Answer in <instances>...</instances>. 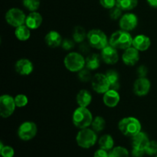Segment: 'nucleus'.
<instances>
[{"label":"nucleus","mask_w":157,"mask_h":157,"mask_svg":"<svg viewBox=\"0 0 157 157\" xmlns=\"http://www.w3.org/2000/svg\"><path fill=\"white\" fill-rule=\"evenodd\" d=\"M120 101H121V97L117 90L110 89L107 90L106 93L104 94L103 96V102L107 107H115L118 105Z\"/></svg>","instance_id":"obj_16"},{"label":"nucleus","mask_w":157,"mask_h":157,"mask_svg":"<svg viewBox=\"0 0 157 157\" xmlns=\"http://www.w3.org/2000/svg\"><path fill=\"white\" fill-rule=\"evenodd\" d=\"M26 15L25 12L18 8H12L9 9L6 14V21L12 27H18L25 23Z\"/></svg>","instance_id":"obj_7"},{"label":"nucleus","mask_w":157,"mask_h":157,"mask_svg":"<svg viewBox=\"0 0 157 157\" xmlns=\"http://www.w3.org/2000/svg\"><path fill=\"white\" fill-rule=\"evenodd\" d=\"M16 104L15 98L11 95L3 94L0 97V115L2 118H8L13 114Z\"/></svg>","instance_id":"obj_8"},{"label":"nucleus","mask_w":157,"mask_h":157,"mask_svg":"<svg viewBox=\"0 0 157 157\" xmlns=\"http://www.w3.org/2000/svg\"><path fill=\"white\" fill-rule=\"evenodd\" d=\"M133 38L129 32L121 29L112 34L109 39V44L117 49L126 50L133 46Z\"/></svg>","instance_id":"obj_1"},{"label":"nucleus","mask_w":157,"mask_h":157,"mask_svg":"<svg viewBox=\"0 0 157 157\" xmlns=\"http://www.w3.org/2000/svg\"><path fill=\"white\" fill-rule=\"evenodd\" d=\"M31 29L26 25H22L15 28V35L19 41H25L29 40L31 37Z\"/></svg>","instance_id":"obj_22"},{"label":"nucleus","mask_w":157,"mask_h":157,"mask_svg":"<svg viewBox=\"0 0 157 157\" xmlns=\"http://www.w3.org/2000/svg\"><path fill=\"white\" fill-rule=\"evenodd\" d=\"M98 144L100 146V148L108 151V150H111L113 149L114 141L110 135L104 134L99 139Z\"/></svg>","instance_id":"obj_25"},{"label":"nucleus","mask_w":157,"mask_h":157,"mask_svg":"<svg viewBox=\"0 0 157 157\" xmlns=\"http://www.w3.org/2000/svg\"><path fill=\"white\" fill-rule=\"evenodd\" d=\"M64 64L71 72H79L86 66V59L78 52H70L64 59Z\"/></svg>","instance_id":"obj_4"},{"label":"nucleus","mask_w":157,"mask_h":157,"mask_svg":"<svg viewBox=\"0 0 157 157\" xmlns=\"http://www.w3.org/2000/svg\"><path fill=\"white\" fill-rule=\"evenodd\" d=\"M138 5V0H117V6L123 11H130L135 9Z\"/></svg>","instance_id":"obj_27"},{"label":"nucleus","mask_w":157,"mask_h":157,"mask_svg":"<svg viewBox=\"0 0 157 157\" xmlns=\"http://www.w3.org/2000/svg\"><path fill=\"white\" fill-rule=\"evenodd\" d=\"M93 120L91 112L87 107H78V108L75 109L72 116L74 125L80 130L87 128L91 126Z\"/></svg>","instance_id":"obj_2"},{"label":"nucleus","mask_w":157,"mask_h":157,"mask_svg":"<svg viewBox=\"0 0 157 157\" xmlns=\"http://www.w3.org/2000/svg\"><path fill=\"white\" fill-rule=\"evenodd\" d=\"M91 46L88 44H85V43H81V45L79 46V50L81 53H88L90 51V48Z\"/></svg>","instance_id":"obj_41"},{"label":"nucleus","mask_w":157,"mask_h":157,"mask_svg":"<svg viewBox=\"0 0 157 157\" xmlns=\"http://www.w3.org/2000/svg\"><path fill=\"white\" fill-rule=\"evenodd\" d=\"M149 143H150V140H149L148 136L147 135V133H144V132L140 131L132 137L133 148L141 149V150H145Z\"/></svg>","instance_id":"obj_20"},{"label":"nucleus","mask_w":157,"mask_h":157,"mask_svg":"<svg viewBox=\"0 0 157 157\" xmlns=\"http://www.w3.org/2000/svg\"><path fill=\"white\" fill-rule=\"evenodd\" d=\"M156 157H157V156H156Z\"/></svg>","instance_id":"obj_43"},{"label":"nucleus","mask_w":157,"mask_h":157,"mask_svg":"<svg viewBox=\"0 0 157 157\" xmlns=\"http://www.w3.org/2000/svg\"><path fill=\"white\" fill-rule=\"evenodd\" d=\"M101 58L107 64H115L119 60L117 48L110 44L107 45L101 50Z\"/></svg>","instance_id":"obj_13"},{"label":"nucleus","mask_w":157,"mask_h":157,"mask_svg":"<svg viewBox=\"0 0 157 157\" xmlns=\"http://www.w3.org/2000/svg\"><path fill=\"white\" fill-rule=\"evenodd\" d=\"M92 89L98 94H103L110 89V84L104 74L98 73L93 76L91 79Z\"/></svg>","instance_id":"obj_10"},{"label":"nucleus","mask_w":157,"mask_h":157,"mask_svg":"<svg viewBox=\"0 0 157 157\" xmlns=\"http://www.w3.org/2000/svg\"><path fill=\"white\" fill-rule=\"evenodd\" d=\"M109 157H129V152L123 147H117L109 153Z\"/></svg>","instance_id":"obj_29"},{"label":"nucleus","mask_w":157,"mask_h":157,"mask_svg":"<svg viewBox=\"0 0 157 157\" xmlns=\"http://www.w3.org/2000/svg\"><path fill=\"white\" fill-rule=\"evenodd\" d=\"M94 157H109V153H107V150L101 148L95 152Z\"/></svg>","instance_id":"obj_40"},{"label":"nucleus","mask_w":157,"mask_h":157,"mask_svg":"<svg viewBox=\"0 0 157 157\" xmlns=\"http://www.w3.org/2000/svg\"><path fill=\"white\" fill-rule=\"evenodd\" d=\"M99 2L101 6L107 9H111L117 6V0H99Z\"/></svg>","instance_id":"obj_37"},{"label":"nucleus","mask_w":157,"mask_h":157,"mask_svg":"<svg viewBox=\"0 0 157 157\" xmlns=\"http://www.w3.org/2000/svg\"><path fill=\"white\" fill-rule=\"evenodd\" d=\"M44 41L48 47L55 48L61 45L63 40L60 33L56 31H50L44 37Z\"/></svg>","instance_id":"obj_19"},{"label":"nucleus","mask_w":157,"mask_h":157,"mask_svg":"<svg viewBox=\"0 0 157 157\" xmlns=\"http://www.w3.org/2000/svg\"><path fill=\"white\" fill-rule=\"evenodd\" d=\"M38 127L32 121H25L19 126L18 130V137L24 141H29L33 139L37 134Z\"/></svg>","instance_id":"obj_9"},{"label":"nucleus","mask_w":157,"mask_h":157,"mask_svg":"<svg viewBox=\"0 0 157 157\" xmlns=\"http://www.w3.org/2000/svg\"><path fill=\"white\" fill-rule=\"evenodd\" d=\"M106 126V121L104 118L102 117L98 116L93 120V122L91 124L92 129L94 130L95 132H101L104 130Z\"/></svg>","instance_id":"obj_28"},{"label":"nucleus","mask_w":157,"mask_h":157,"mask_svg":"<svg viewBox=\"0 0 157 157\" xmlns=\"http://www.w3.org/2000/svg\"><path fill=\"white\" fill-rule=\"evenodd\" d=\"M118 128L124 136L133 137L141 131V124L136 118L128 117L120 121Z\"/></svg>","instance_id":"obj_3"},{"label":"nucleus","mask_w":157,"mask_h":157,"mask_svg":"<svg viewBox=\"0 0 157 157\" xmlns=\"http://www.w3.org/2000/svg\"><path fill=\"white\" fill-rule=\"evenodd\" d=\"M97 140H98V136L96 132L93 129H89L88 127L81 129L76 136L78 145L84 149H88L94 146Z\"/></svg>","instance_id":"obj_5"},{"label":"nucleus","mask_w":157,"mask_h":157,"mask_svg":"<svg viewBox=\"0 0 157 157\" xmlns=\"http://www.w3.org/2000/svg\"><path fill=\"white\" fill-rule=\"evenodd\" d=\"M78 78H79L80 81H81L82 82H87V81H90L92 79V75L90 73V70H89L88 68H83L82 70L78 72Z\"/></svg>","instance_id":"obj_31"},{"label":"nucleus","mask_w":157,"mask_h":157,"mask_svg":"<svg viewBox=\"0 0 157 157\" xmlns=\"http://www.w3.org/2000/svg\"><path fill=\"white\" fill-rule=\"evenodd\" d=\"M23 6L30 12H35L40 6V0H22Z\"/></svg>","instance_id":"obj_30"},{"label":"nucleus","mask_w":157,"mask_h":157,"mask_svg":"<svg viewBox=\"0 0 157 157\" xmlns=\"http://www.w3.org/2000/svg\"><path fill=\"white\" fill-rule=\"evenodd\" d=\"M15 102L17 107H24L29 103V99L26 95L20 94L15 97Z\"/></svg>","instance_id":"obj_33"},{"label":"nucleus","mask_w":157,"mask_h":157,"mask_svg":"<svg viewBox=\"0 0 157 157\" xmlns=\"http://www.w3.org/2000/svg\"><path fill=\"white\" fill-rule=\"evenodd\" d=\"M136 72L139 78H146L148 73V68L145 65H140L137 68Z\"/></svg>","instance_id":"obj_38"},{"label":"nucleus","mask_w":157,"mask_h":157,"mask_svg":"<svg viewBox=\"0 0 157 157\" xmlns=\"http://www.w3.org/2000/svg\"><path fill=\"white\" fill-rule=\"evenodd\" d=\"M15 71L20 75H31L33 71L34 66L32 61L27 58H21L17 61L15 65Z\"/></svg>","instance_id":"obj_15"},{"label":"nucleus","mask_w":157,"mask_h":157,"mask_svg":"<svg viewBox=\"0 0 157 157\" xmlns=\"http://www.w3.org/2000/svg\"><path fill=\"white\" fill-rule=\"evenodd\" d=\"M151 88V83L147 78H139L133 84V92L139 97L147 95Z\"/></svg>","instance_id":"obj_11"},{"label":"nucleus","mask_w":157,"mask_h":157,"mask_svg":"<svg viewBox=\"0 0 157 157\" xmlns=\"http://www.w3.org/2000/svg\"><path fill=\"white\" fill-rule=\"evenodd\" d=\"M120 28L122 30L130 32L133 30L138 25V18L133 13H126L120 18Z\"/></svg>","instance_id":"obj_12"},{"label":"nucleus","mask_w":157,"mask_h":157,"mask_svg":"<svg viewBox=\"0 0 157 157\" xmlns=\"http://www.w3.org/2000/svg\"><path fill=\"white\" fill-rule=\"evenodd\" d=\"M145 152L147 154L150 155V156L157 155V141H150L147 147H146Z\"/></svg>","instance_id":"obj_34"},{"label":"nucleus","mask_w":157,"mask_h":157,"mask_svg":"<svg viewBox=\"0 0 157 157\" xmlns=\"http://www.w3.org/2000/svg\"><path fill=\"white\" fill-rule=\"evenodd\" d=\"M105 75L110 82V89L118 90V89L120 88V78L117 71L113 70V69H110V70L107 71Z\"/></svg>","instance_id":"obj_23"},{"label":"nucleus","mask_w":157,"mask_h":157,"mask_svg":"<svg viewBox=\"0 0 157 157\" xmlns=\"http://www.w3.org/2000/svg\"><path fill=\"white\" fill-rule=\"evenodd\" d=\"M140 59L139 51L134 47H130L124 50L122 55V60L127 66H133L138 62Z\"/></svg>","instance_id":"obj_14"},{"label":"nucleus","mask_w":157,"mask_h":157,"mask_svg":"<svg viewBox=\"0 0 157 157\" xmlns=\"http://www.w3.org/2000/svg\"><path fill=\"white\" fill-rule=\"evenodd\" d=\"M122 9H120L117 6H114L110 9V12H109V15H110V18L113 20H117L121 18L122 16Z\"/></svg>","instance_id":"obj_35"},{"label":"nucleus","mask_w":157,"mask_h":157,"mask_svg":"<svg viewBox=\"0 0 157 157\" xmlns=\"http://www.w3.org/2000/svg\"><path fill=\"white\" fill-rule=\"evenodd\" d=\"M75 42L74 40L69 39V38H66V39L63 40L62 44H61V47L65 51H70L75 47Z\"/></svg>","instance_id":"obj_36"},{"label":"nucleus","mask_w":157,"mask_h":157,"mask_svg":"<svg viewBox=\"0 0 157 157\" xmlns=\"http://www.w3.org/2000/svg\"><path fill=\"white\" fill-rule=\"evenodd\" d=\"M151 45V40L145 35H138L133 38V47L137 49L139 52H145L148 50Z\"/></svg>","instance_id":"obj_17"},{"label":"nucleus","mask_w":157,"mask_h":157,"mask_svg":"<svg viewBox=\"0 0 157 157\" xmlns=\"http://www.w3.org/2000/svg\"><path fill=\"white\" fill-rule=\"evenodd\" d=\"M43 18L41 14L38 12H31V13L27 15L25 20V25L31 29L35 30L38 29L42 24Z\"/></svg>","instance_id":"obj_18"},{"label":"nucleus","mask_w":157,"mask_h":157,"mask_svg":"<svg viewBox=\"0 0 157 157\" xmlns=\"http://www.w3.org/2000/svg\"><path fill=\"white\" fill-rule=\"evenodd\" d=\"M87 33L82 26H76L73 32V40L77 43L84 42L87 38Z\"/></svg>","instance_id":"obj_26"},{"label":"nucleus","mask_w":157,"mask_h":157,"mask_svg":"<svg viewBox=\"0 0 157 157\" xmlns=\"http://www.w3.org/2000/svg\"><path fill=\"white\" fill-rule=\"evenodd\" d=\"M0 153L2 157H13L15 151L12 147L9 146H3L2 143H0Z\"/></svg>","instance_id":"obj_32"},{"label":"nucleus","mask_w":157,"mask_h":157,"mask_svg":"<svg viewBox=\"0 0 157 157\" xmlns=\"http://www.w3.org/2000/svg\"><path fill=\"white\" fill-rule=\"evenodd\" d=\"M77 103L79 107H87L92 101V95L89 90L83 89L81 90L77 94Z\"/></svg>","instance_id":"obj_21"},{"label":"nucleus","mask_w":157,"mask_h":157,"mask_svg":"<svg viewBox=\"0 0 157 157\" xmlns=\"http://www.w3.org/2000/svg\"><path fill=\"white\" fill-rule=\"evenodd\" d=\"M101 64V58L98 54H90L86 58V67L90 71L97 70Z\"/></svg>","instance_id":"obj_24"},{"label":"nucleus","mask_w":157,"mask_h":157,"mask_svg":"<svg viewBox=\"0 0 157 157\" xmlns=\"http://www.w3.org/2000/svg\"><path fill=\"white\" fill-rule=\"evenodd\" d=\"M87 41L89 44L95 49L102 50L108 45V40L106 34L101 29H92L87 32Z\"/></svg>","instance_id":"obj_6"},{"label":"nucleus","mask_w":157,"mask_h":157,"mask_svg":"<svg viewBox=\"0 0 157 157\" xmlns=\"http://www.w3.org/2000/svg\"><path fill=\"white\" fill-rule=\"evenodd\" d=\"M145 153V150H141V149L133 148V150H132V156H133V157H143Z\"/></svg>","instance_id":"obj_39"},{"label":"nucleus","mask_w":157,"mask_h":157,"mask_svg":"<svg viewBox=\"0 0 157 157\" xmlns=\"http://www.w3.org/2000/svg\"><path fill=\"white\" fill-rule=\"evenodd\" d=\"M147 1L149 6L154 9H157V0H147Z\"/></svg>","instance_id":"obj_42"}]
</instances>
